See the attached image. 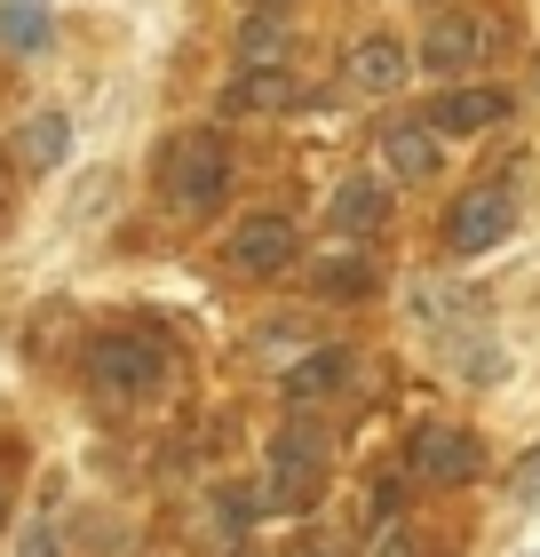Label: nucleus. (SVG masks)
Masks as SVG:
<instances>
[{"mask_svg": "<svg viewBox=\"0 0 540 557\" xmlns=\"http://www.w3.org/2000/svg\"><path fill=\"white\" fill-rule=\"evenodd\" d=\"M167 383V343L151 326H112V335L88 343V391L104 398H143Z\"/></svg>", "mask_w": 540, "mask_h": 557, "instance_id": "nucleus-1", "label": "nucleus"}, {"mask_svg": "<svg viewBox=\"0 0 540 557\" xmlns=\"http://www.w3.org/2000/svg\"><path fill=\"white\" fill-rule=\"evenodd\" d=\"M230 199V144L215 128H191L167 151V208L175 215H215Z\"/></svg>", "mask_w": 540, "mask_h": 557, "instance_id": "nucleus-2", "label": "nucleus"}, {"mask_svg": "<svg viewBox=\"0 0 540 557\" xmlns=\"http://www.w3.org/2000/svg\"><path fill=\"white\" fill-rule=\"evenodd\" d=\"M493 24H485L477 9H445V16H437L429 24V40H422V64L429 72H477L485 57H493Z\"/></svg>", "mask_w": 540, "mask_h": 557, "instance_id": "nucleus-3", "label": "nucleus"}, {"mask_svg": "<svg viewBox=\"0 0 540 557\" xmlns=\"http://www.w3.org/2000/svg\"><path fill=\"white\" fill-rule=\"evenodd\" d=\"M508 223H517L508 191L477 184V191H461V208H453V223H445V247H453V256H485V247L508 239Z\"/></svg>", "mask_w": 540, "mask_h": 557, "instance_id": "nucleus-4", "label": "nucleus"}, {"mask_svg": "<svg viewBox=\"0 0 540 557\" xmlns=\"http://www.w3.org/2000/svg\"><path fill=\"white\" fill-rule=\"evenodd\" d=\"M485 470V446L469 438V430H414V478H429V486H461V478Z\"/></svg>", "mask_w": 540, "mask_h": 557, "instance_id": "nucleus-5", "label": "nucleus"}, {"mask_svg": "<svg viewBox=\"0 0 540 557\" xmlns=\"http://www.w3.org/2000/svg\"><path fill=\"white\" fill-rule=\"evenodd\" d=\"M230 263L254 271V278L287 271V263H294V223H287V215H247L239 232H230Z\"/></svg>", "mask_w": 540, "mask_h": 557, "instance_id": "nucleus-6", "label": "nucleus"}, {"mask_svg": "<svg viewBox=\"0 0 540 557\" xmlns=\"http://www.w3.org/2000/svg\"><path fill=\"white\" fill-rule=\"evenodd\" d=\"M405 81V48L390 33H374V40H357L350 57H342V88L350 96H390Z\"/></svg>", "mask_w": 540, "mask_h": 557, "instance_id": "nucleus-7", "label": "nucleus"}, {"mask_svg": "<svg viewBox=\"0 0 540 557\" xmlns=\"http://www.w3.org/2000/svg\"><path fill=\"white\" fill-rule=\"evenodd\" d=\"M508 120V96L501 88H453L429 104V128L437 136H477V128H501Z\"/></svg>", "mask_w": 540, "mask_h": 557, "instance_id": "nucleus-8", "label": "nucleus"}, {"mask_svg": "<svg viewBox=\"0 0 540 557\" xmlns=\"http://www.w3.org/2000/svg\"><path fill=\"white\" fill-rule=\"evenodd\" d=\"M64 151H72V120H64V112H33V120L16 128V168L48 175V168L64 160Z\"/></svg>", "mask_w": 540, "mask_h": 557, "instance_id": "nucleus-9", "label": "nucleus"}, {"mask_svg": "<svg viewBox=\"0 0 540 557\" xmlns=\"http://www.w3.org/2000/svg\"><path fill=\"white\" fill-rule=\"evenodd\" d=\"M334 223H342V232H381V223H390V184L350 175V184L334 191Z\"/></svg>", "mask_w": 540, "mask_h": 557, "instance_id": "nucleus-10", "label": "nucleus"}, {"mask_svg": "<svg viewBox=\"0 0 540 557\" xmlns=\"http://www.w3.org/2000/svg\"><path fill=\"white\" fill-rule=\"evenodd\" d=\"M287 104H302V88L287 72H239V81L223 88V112H287Z\"/></svg>", "mask_w": 540, "mask_h": 557, "instance_id": "nucleus-11", "label": "nucleus"}, {"mask_svg": "<svg viewBox=\"0 0 540 557\" xmlns=\"http://www.w3.org/2000/svg\"><path fill=\"white\" fill-rule=\"evenodd\" d=\"M381 144H390V168L405 175V184H429V175H437V128H429V120H398Z\"/></svg>", "mask_w": 540, "mask_h": 557, "instance_id": "nucleus-12", "label": "nucleus"}, {"mask_svg": "<svg viewBox=\"0 0 540 557\" xmlns=\"http://www.w3.org/2000/svg\"><path fill=\"white\" fill-rule=\"evenodd\" d=\"M278 57H287V16H278V9L247 16V33H239V64H247V72H278Z\"/></svg>", "mask_w": 540, "mask_h": 557, "instance_id": "nucleus-13", "label": "nucleus"}, {"mask_svg": "<svg viewBox=\"0 0 540 557\" xmlns=\"http://www.w3.org/2000/svg\"><path fill=\"white\" fill-rule=\"evenodd\" d=\"M334 383H350V350H311L302 367H287V391L294 398H326Z\"/></svg>", "mask_w": 540, "mask_h": 557, "instance_id": "nucleus-14", "label": "nucleus"}, {"mask_svg": "<svg viewBox=\"0 0 540 557\" xmlns=\"http://www.w3.org/2000/svg\"><path fill=\"white\" fill-rule=\"evenodd\" d=\"M48 40V0H0V48H40Z\"/></svg>", "mask_w": 540, "mask_h": 557, "instance_id": "nucleus-15", "label": "nucleus"}, {"mask_svg": "<svg viewBox=\"0 0 540 557\" xmlns=\"http://www.w3.org/2000/svg\"><path fill=\"white\" fill-rule=\"evenodd\" d=\"M318 287H326V295H366V287H374V263H357V256H334V263L318 271Z\"/></svg>", "mask_w": 540, "mask_h": 557, "instance_id": "nucleus-16", "label": "nucleus"}, {"mask_svg": "<svg viewBox=\"0 0 540 557\" xmlns=\"http://www.w3.org/2000/svg\"><path fill=\"white\" fill-rule=\"evenodd\" d=\"M16 557H56V525H33V534H24V549Z\"/></svg>", "mask_w": 540, "mask_h": 557, "instance_id": "nucleus-17", "label": "nucleus"}, {"mask_svg": "<svg viewBox=\"0 0 540 557\" xmlns=\"http://www.w3.org/2000/svg\"><path fill=\"white\" fill-rule=\"evenodd\" d=\"M517 486H525V502H540V446L525 454V470H517Z\"/></svg>", "mask_w": 540, "mask_h": 557, "instance_id": "nucleus-18", "label": "nucleus"}, {"mask_svg": "<svg viewBox=\"0 0 540 557\" xmlns=\"http://www.w3.org/2000/svg\"><path fill=\"white\" fill-rule=\"evenodd\" d=\"M254 9H278V0H254Z\"/></svg>", "mask_w": 540, "mask_h": 557, "instance_id": "nucleus-19", "label": "nucleus"}, {"mask_svg": "<svg viewBox=\"0 0 540 557\" xmlns=\"http://www.w3.org/2000/svg\"><path fill=\"white\" fill-rule=\"evenodd\" d=\"M302 557H326V549H302Z\"/></svg>", "mask_w": 540, "mask_h": 557, "instance_id": "nucleus-20", "label": "nucleus"}]
</instances>
